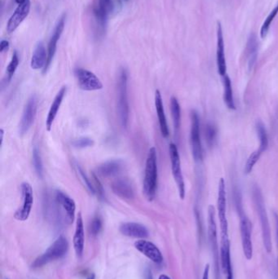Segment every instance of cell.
Wrapping results in <instances>:
<instances>
[{"instance_id": "cell-1", "label": "cell", "mask_w": 278, "mask_h": 279, "mask_svg": "<svg viewBox=\"0 0 278 279\" xmlns=\"http://www.w3.org/2000/svg\"><path fill=\"white\" fill-rule=\"evenodd\" d=\"M157 150L152 147L149 150L144 169V181H143V193L144 197L149 202L153 201L156 197L157 190Z\"/></svg>"}, {"instance_id": "cell-2", "label": "cell", "mask_w": 278, "mask_h": 279, "mask_svg": "<svg viewBox=\"0 0 278 279\" xmlns=\"http://www.w3.org/2000/svg\"><path fill=\"white\" fill-rule=\"evenodd\" d=\"M253 197L259 221H260V225H261L262 237L264 242V249L266 250L267 253H270L272 252V249L271 230H270L268 215L264 205V197L262 195L261 191L258 187L254 188Z\"/></svg>"}, {"instance_id": "cell-3", "label": "cell", "mask_w": 278, "mask_h": 279, "mask_svg": "<svg viewBox=\"0 0 278 279\" xmlns=\"http://www.w3.org/2000/svg\"><path fill=\"white\" fill-rule=\"evenodd\" d=\"M128 80V71L125 69H122L117 82V112L120 123L124 128H127L129 122Z\"/></svg>"}, {"instance_id": "cell-4", "label": "cell", "mask_w": 278, "mask_h": 279, "mask_svg": "<svg viewBox=\"0 0 278 279\" xmlns=\"http://www.w3.org/2000/svg\"><path fill=\"white\" fill-rule=\"evenodd\" d=\"M69 250V243L65 237L61 236L53 243L46 252L34 260L32 267L34 269L43 267L48 263L62 258L66 255Z\"/></svg>"}, {"instance_id": "cell-5", "label": "cell", "mask_w": 278, "mask_h": 279, "mask_svg": "<svg viewBox=\"0 0 278 279\" xmlns=\"http://www.w3.org/2000/svg\"><path fill=\"white\" fill-rule=\"evenodd\" d=\"M225 181L221 178L218 186L217 212L220 220V244L229 242L228 237V223L226 214L227 208V197H226Z\"/></svg>"}, {"instance_id": "cell-6", "label": "cell", "mask_w": 278, "mask_h": 279, "mask_svg": "<svg viewBox=\"0 0 278 279\" xmlns=\"http://www.w3.org/2000/svg\"><path fill=\"white\" fill-rule=\"evenodd\" d=\"M207 225H208V238L211 245V252L213 253L215 264H216V275H220V254H219V246H218L217 225L216 220V209L214 206L208 207V216H207Z\"/></svg>"}, {"instance_id": "cell-7", "label": "cell", "mask_w": 278, "mask_h": 279, "mask_svg": "<svg viewBox=\"0 0 278 279\" xmlns=\"http://www.w3.org/2000/svg\"><path fill=\"white\" fill-rule=\"evenodd\" d=\"M169 154L172 175L178 187L179 195L181 200H184L185 197V184H184V176H183L182 169H181L180 154L178 151L177 146L174 143L170 144Z\"/></svg>"}, {"instance_id": "cell-8", "label": "cell", "mask_w": 278, "mask_h": 279, "mask_svg": "<svg viewBox=\"0 0 278 279\" xmlns=\"http://www.w3.org/2000/svg\"><path fill=\"white\" fill-rule=\"evenodd\" d=\"M190 145L192 157L196 162H201L203 158V149L202 145L200 118L197 112L191 113Z\"/></svg>"}, {"instance_id": "cell-9", "label": "cell", "mask_w": 278, "mask_h": 279, "mask_svg": "<svg viewBox=\"0 0 278 279\" xmlns=\"http://www.w3.org/2000/svg\"><path fill=\"white\" fill-rule=\"evenodd\" d=\"M114 9L113 0H94L92 5V14L96 25L101 32L105 30L109 16Z\"/></svg>"}, {"instance_id": "cell-10", "label": "cell", "mask_w": 278, "mask_h": 279, "mask_svg": "<svg viewBox=\"0 0 278 279\" xmlns=\"http://www.w3.org/2000/svg\"><path fill=\"white\" fill-rule=\"evenodd\" d=\"M240 232L243 254L247 260L253 257L252 244V224L246 215L240 211Z\"/></svg>"}, {"instance_id": "cell-11", "label": "cell", "mask_w": 278, "mask_h": 279, "mask_svg": "<svg viewBox=\"0 0 278 279\" xmlns=\"http://www.w3.org/2000/svg\"><path fill=\"white\" fill-rule=\"evenodd\" d=\"M74 74L77 78V85L82 90L93 92L102 89V83L92 71L83 68H77L74 70Z\"/></svg>"}, {"instance_id": "cell-12", "label": "cell", "mask_w": 278, "mask_h": 279, "mask_svg": "<svg viewBox=\"0 0 278 279\" xmlns=\"http://www.w3.org/2000/svg\"><path fill=\"white\" fill-rule=\"evenodd\" d=\"M21 190L22 205L17 212H15L14 217L16 220L25 221L29 218L31 212L33 204H34V194H33L32 186L28 182L21 184Z\"/></svg>"}, {"instance_id": "cell-13", "label": "cell", "mask_w": 278, "mask_h": 279, "mask_svg": "<svg viewBox=\"0 0 278 279\" xmlns=\"http://www.w3.org/2000/svg\"><path fill=\"white\" fill-rule=\"evenodd\" d=\"M65 19H66V15L63 14L59 18L57 24L55 25L53 34H52L49 43H48V60H47L46 66L43 69V73H47L48 69L50 67L51 64L53 62L55 54H56V52H57V44H58V41L61 38V34H62L64 29H65Z\"/></svg>"}, {"instance_id": "cell-14", "label": "cell", "mask_w": 278, "mask_h": 279, "mask_svg": "<svg viewBox=\"0 0 278 279\" xmlns=\"http://www.w3.org/2000/svg\"><path fill=\"white\" fill-rule=\"evenodd\" d=\"M38 109V98L35 95L29 97L25 109H24L21 123L19 125V133L21 136L26 134L35 118L36 113Z\"/></svg>"}, {"instance_id": "cell-15", "label": "cell", "mask_w": 278, "mask_h": 279, "mask_svg": "<svg viewBox=\"0 0 278 279\" xmlns=\"http://www.w3.org/2000/svg\"><path fill=\"white\" fill-rule=\"evenodd\" d=\"M55 202L62 209L65 215V220L69 224H72L75 218V202L62 191H56Z\"/></svg>"}, {"instance_id": "cell-16", "label": "cell", "mask_w": 278, "mask_h": 279, "mask_svg": "<svg viewBox=\"0 0 278 279\" xmlns=\"http://www.w3.org/2000/svg\"><path fill=\"white\" fill-rule=\"evenodd\" d=\"M135 248L155 264L163 263V256L161 251L153 243L144 240H138L135 243Z\"/></svg>"}, {"instance_id": "cell-17", "label": "cell", "mask_w": 278, "mask_h": 279, "mask_svg": "<svg viewBox=\"0 0 278 279\" xmlns=\"http://www.w3.org/2000/svg\"><path fill=\"white\" fill-rule=\"evenodd\" d=\"M30 6H31L30 0H26L22 5H18L7 24V30L9 33H13L19 27L20 25L29 14Z\"/></svg>"}, {"instance_id": "cell-18", "label": "cell", "mask_w": 278, "mask_h": 279, "mask_svg": "<svg viewBox=\"0 0 278 279\" xmlns=\"http://www.w3.org/2000/svg\"><path fill=\"white\" fill-rule=\"evenodd\" d=\"M217 48H216V63L218 73L221 77L227 74V64H226L225 53H224V36L220 22L217 23Z\"/></svg>"}, {"instance_id": "cell-19", "label": "cell", "mask_w": 278, "mask_h": 279, "mask_svg": "<svg viewBox=\"0 0 278 279\" xmlns=\"http://www.w3.org/2000/svg\"><path fill=\"white\" fill-rule=\"evenodd\" d=\"M120 232L124 236L135 238L144 240L145 237H149V231L146 227L140 225L139 223L127 222L120 225Z\"/></svg>"}, {"instance_id": "cell-20", "label": "cell", "mask_w": 278, "mask_h": 279, "mask_svg": "<svg viewBox=\"0 0 278 279\" xmlns=\"http://www.w3.org/2000/svg\"><path fill=\"white\" fill-rule=\"evenodd\" d=\"M84 240H85V233H84V220L80 212L76 220L75 232L73 238V248L78 258L82 257L84 254V242H85Z\"/></svg>"}, {"instance_id": "cell-21", "label": "cell", "mask_w": 278, "mask_h": 279, "mask_svg": "<svg viewBox=\"0 0 278 279\" xmlns=\"http://www.w3.org/2000/svg\"><path fill=\"white\" fill-rule=\"evenodd\" d=\"M113 193L123 200H133L135 197L134 189L132 184L126 179H117L111 185Z\"/></svg>"}, {"instance_id": "cell-22", "label": "cell", "mask_w": 278, "mask_h": 279, "mask_svg": "<svg viewBox=\"0 0 278 279\" xmlns=\"http://www.w3.org/2000/svg\"><path fill=\"white\" fill-rule=\"evenodd\" d=\"M154 102L162 136L164 138H168L170 135L169 128H168V121H167L165 110L163 106V97L159 90H156L155 92Z\"/></svg>"}, {"instance_id": "cell-23", "label": "cell", "mask_w": 278, "mask_h": 279, "mask_svg": "<svg viewBox=\"0 0 278 279\" xmlns=\"http://www.w3.org/2000/svg\"><path fill=\"white\" fill-rule=\"evenodd\" d=\"M66 91H67L66 87H62L61 90L59 91L57 96L55 97L54 100H53V103L51 105L46 119V128L48 132H50L51 129L53 128V123H54L55 118L57 117L59 109H60L64 97L66 94Z\"/></svg>"}, {"instance_id": "cell-24", "label": "cell", "mask_w": 278, "mask_h": 279, "mask_svg": "<svg viewBox=\"0 0 278 279\" xmlns=\"http://www.w3.org/2000/svg\"><path fill=\"white\" fill-rule=\"evenodd\" d=\"M48 60V51L42 42L38 43L34 49L30 61V67L33 69H44Z\"/></svg>"}, {"instance_id": "cell-25", "label": "cell", "mask_w": 278, "mask_h": 279, "mask_svg": "<svg viewBox=\"0 0 278 279\" xmlns=\"http://www.w3.org/2000/svg\"><path fill=\"white\" fill-rule=\"evenodd\" d=\"M124 168V164L120 160H111L101 164L96 169L97 174L103 177H110L116 176L121 172Z\"/></svg>"}, {"instance_id": "cell-26", "label": "cell", "mask_w": 278, "mask_h": 279, "mask_svg": "<svg viewBox=\"0 0 278 279\" xmlns=\"http://www.w3.org/2000/svg\"><path fill=\"white\" fill-rule=\"evenodd\" d=\"M258 54V42L257 38L255 34L250 35L247 44V56L248 59V67L250 70L253 69Z\"/></svg>"}, {"instance_id": "cell-27", "label": "cell", "mask_w": 278, "mask_h": 279, "mask_svg": "<svg viewBox=\"0 0 278 279\" xmlns=\"http://www.w3.org/2000/svg\"><path fill=\"white\" fill-rule=\"evenodd\" d=\"M223 78V85H224V101L227 107L232 110L236 109L235 105L233 92H232V82L229 77L227 74Z\"/></svg>"}, {"instance_id": "cell-28", "label": "cell", "mask_w": 278, "mask_h": 279, "mask_svg": "<svg viewBox=\"0 0 278 279\" xmlns=\"http://www.w3.org/2000/svg\"><path fill=\"white\" fill-rule=\"evenodd\" d=\"M256 131L259 139V147L257 150L259 153H263L267 150L268 146V134L263 123L260 121L256 123Z\"/></svg>"}, {"instance_id": "cell-29", "label": "cell", "mask_w": 278, "mask_h": 279, "mask_svg": "<svg viewBox=\"0 0 278 279\" xmlns=\"http://www.w3.org/2000/svg\"><path fill=\"white\" fill-rule=\"evenodd\" d=\"M171 112H172V119H173L174 128L177 132L180 128L181 123V109L180 103L175 97L171 98Z\"/></svg>"}, {"instance_id": "cell-30", "label": "cell", "mask_w": 278, "mask_h": 279, "mask_svg": "<svg viewBox=\"0 0 278 279\" xmlns=\"http://www.w3.org/2000/svg\"><path fill=\"white\" fill-rule=\"evenodd\" d=\"M278 14V3L276 6L274 7V9L271 11V13L268 14V17L266 18L264 23L262 25L261 29H260V37L261 38H265L266 36L268 34V30H269L271 24L272 23L274 18L276 17Z\"/></svg>"}, {"instance_id": "cell-31", "label": "cell", "mask_w": 278, "mask_h": 279, "mask_svg": "<svg viewBox=\"0 0 278 279\" xmlns=\"http://www.w3.org/2000/svg\"><path fill=\"white\" fill-rule=\"evenodd\" d=\"M19 56H18V53H17V51H15L13 53V57L11 59L10 63L8 65L7 67V72H6V83L10 82L12 78H13V75H14L15 72L17 70L18 65H19Z\"/></svg>"}, {"instance_id": "cell-32", "label": "cell", "mask_w": 278, "mask_h": 279, "mask_svg": "<svg viewBox=\"0 0 278 279\" xmlns=\"http://www.w3.org/2000/svg\"><path fill=\"white\" fill-rule=\"evenodd\" d=\"M217 128L213 124H207L205 126V138L207 145L212 146L216 141Z\"/></svg>"}, {"instance_id": "cell-33", "label": "cell", "mask_w": 278, "mask_h": 279, "mask_svg": "<svg viewBox=\"0 0 278 279\" xmlns=\"http://www.w3.org/2000/svg\"><path fill=\"white\" fill-rule=\"evenodd\" d=\"M33 164H34V170L39 178H43L44 176V165H43L42 158L40 155L38 149L34 148L33 150Z\"/></svg>"}, {"instance_id": "cell-34", "label": "cell", "mask_w": 278, "mask_h": 279, "mask_svg": "<svg viewBox=\"0 0 278 279\" xmlns=\"http://www.w3.org/2000/svg\"><path fill=\"white\" fill-rule=\"evenodd\" d=\"M261 155L262 153H259L257 149L253 153H251V155L247 158V163L245 165L244 172L246 174H250L252 172L254 167H255L256 163L259 161V157H261Z\"/></svg>"}, {"instance_id": "cell-35", "label": "cell", "mask_w": 278, "mask_h": 279, "mask_svg": "<svg viewBox=\"0 0 278 279\" xmlns=\"http://www.w3.org/2000/svg\"><path fill=\"white\" fill-rule=\"evenodd\" d=\"M103 222L99 216H95L90 225V232L92 236H97L102 230Z\"/></svg>"}, {"instance_id": "cell-36", "label": "cell", "mask_w": 278, "mask_h": 279, "mask_svg": "<svg viewBox=\"0 0 278 279\" xmlns=\"http://www.w3.org/2000/svg\"><path fill=\"white\" fill-rule=\"evenodd\" d=\"M92 178H93V181H94L93 185H94L96 195L98 196L100 200L104 201L105 200V190H104V188H103L101 181L99 180L98 177L94 173L92 174Z\"/></svg>"}, {"instance_id": "cell-37", "label": "cell", "mask_w": 278, "mask_h": 279, "mask_svg": "<svg viewBox=\"0 0 278 279\" xmlns=\"http://www.w3.org/2000/svg\"><path fill=\"white\" fill-rule=\"evenodd\" d=\"M73 145L78 149H85L94 145V141L89 137H81L73 141Z\"/></svg>"}, {"instance_id": "cell-38", "label": "cell", "mask_w": 278, "mask_h": 279, "mask_svg": "<svg viewBox=\"0 0 278 279\" xmlns=\"http://www.w3.org/2000/svg\"><path fill=\"white\" fill-rule=\"evenodd\" d=\"M77 171H78V173H80V176H81L82 180H83L84 184H85L87 188H88V191H89L92 194H96L94 185L91 182L90 179L88 178L87 175L85 174V172H84V170H83L80 166H77Z\"/></svg>"}, {"instance_id": "cell-39", "label": "cell", "mask_w": 278, "mask_h": 279, "mask_svg": "<svg viewBox=\"0 0 278 279\" xmlns=\"http://www.w3.org/2000/svg\"><path fill=\"white\" fill-rule=\"evenodd\" d=\"M9 47H10V44H9L8 40H2L1 43H0V52H1V53L7 52V51L9 50Z\"/></svg>"}, {"instance_id": "cell-40", "label": "cell", "mask_w": 278, "mask_h": 279, "mask_svg": "<svg viewBox=\"0 0 278 279\" xmlns=\"http://www.w3.org/2000/svg\"><path fill=\"white\" fill-rule=\"evenodd\" d=\"M274 220H275V229H276V245L278 248V215L274 213ZM277 277H278V257H277Z\"/></svg>"}, {"instance_id": "cell-41", "label": "cell", "mask_w": 278, "mask_h": 279, "mask_svg": "<svg viewBox=\"0 0 278 279\" xmlns=\"http://www.w3.org/2000/svg\"><path fill=\"white\" fill-rule=\"evenodd\" d=\"M202 279H210V264H207L204 268Z\"/></svg>"}, {"instance_id": "cell-42", "label": "cell", "mask_w": 278, "mask_h": 279, "mask_svg": "<svg viewBox=\"0 0 278 279\" xmlns=\"http://www.w3.org/2000/svg\"><path fill=\"white\" fill-rule=\"evenodd\" d=\"M227 276V279H233V272H232V267L230 269H228V271L225 273Z\"/></svg>"}, {"instance_id": "cell-43", "label": "cell", "mask_w": 278, "mask_h": 279, "mask_svg": "<svg viewBox=\"0 0 278 279\" xmlns=\"http://www.w3.org/2000/svg\"><path fill=\"white\" fill-rule=\"evenodd\" d=\"M4 136H5V130L1 129L0 130V140H1V145H3V141H4Z\"/></svg>"}, {"instance_id": "cell-44", "label": "cell", "mask_w": 278, "mask_h": 279, "mask_svg": "<svg viewBox=\"0 0 278 279\" xmlns=\"http://www.w3.org/2000/svg\"><path fill=\"white\" fill-rule=\"evenodd\" d=\"M158 279H172L171 277H168V275L162 274L159 276Z\"/></svg>"}, {"instance_id": "cell-45", "label": "cell", "mask_w": 278, "mask_h": 279, "mask_svg": "<svg viewBox=\"0 0 278 279\" xmlns=\"http://www.w3.org/2000/svg\"><path fill=\"white\" fill-rule=\"evenodd\" d=\"M25 1H26V0H15V2L17 3L18 5H22Z\"/></svg>"}, {"instance_id": "cell-46", "label": "cell", "mask_w": 278, "mask_h": 279, "mask_svg": "<svg viewBox=\"0 0 278 279\" xmlns=\"http://www.w3.org/2000/svg\"><path fill=\"white\" fill-rule=\"evenodd\" d=\"M146 279H153L152 278V274H151L150 271H149V272L147 273Z\"/></svg>"}, {"instance_id": "cell-47", "label": "cell", "mask_w": 278, "mask_h": 279, "mask_svg": "<svg viewBox=\"0 0 278 279\" xmlns=\"http://www.w3.org/2000/svg\"><path fill=\"white\" fill-rule=\"evenodd\" d=\"M87 279H96V277H95V274L92 273V274H91L90 276H89V277H88Z\"/></svg>"}]
</instances>
